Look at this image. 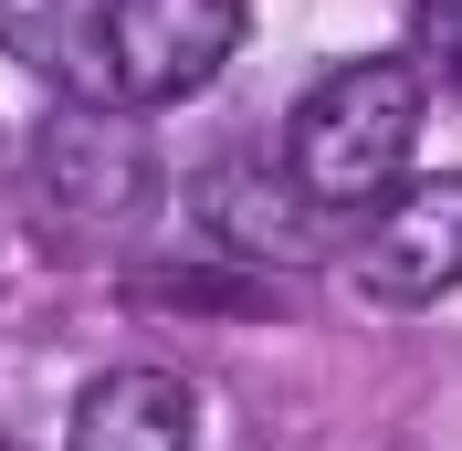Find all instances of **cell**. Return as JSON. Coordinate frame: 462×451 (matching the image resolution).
I'll use <instances>...</instances> for the list:
<instances>
[{"instance_id": "obj_1", "label": "cell", "mask_w": 462, "mask_h": 451, "mask_svg": "<svg viewBox=\"0 0 462 451\" xmlns=\"http://www.w3.org/2000/svg\"><path fill=\"white\" fill-rule=\"evenodd\" d=\"M420 147V63H337L284 126V169L326 210H368Z\"/></svg>"}, {"instance_id": "obj_2", "label": "cell", "mask_w": 462, "mask_h": 451, "mask_svg": "<svg viewBox=\"0 0 462 451\" xmlns=\"http://www.w3.org/2000/svg\"><path fill=\"white\" fill-rule=\"evenodd\" d=\"M242 0H106L95 11V74L106 106H179L242 53Z\"/></svg>"}, {"instance_id": "obj_3", "label": "cell", "mask_w": 462, "mask_h": 451, "mask_svg": "<svg viewBox=\"0 0 462 451\" xmlns=\"http://www.w3.org/2000/svg\"><path fill=\"white\" fill-rule=\"evenodd\" d=\"M137 210H147V147L137 137H116L106 115H53L32 137V242L85 253Z\"/></svg>"}, {"instance_id": "obj_4", "label": "cell", "mask_w": 462, "mask_h": 451, "mask_svg": "<svg viewBox=\"0 0 462 451\" xmlns=\"http://www.w3.org/2000/svg\"><path fill=\"white\" fill-rule=\"evenodd\" d=\"M346 283H357L368 305H441L462 283V169L410 179V189L368 221V242L346 253Z\"/></svg>"}, {"instance_id": "obj_5", "label": "cell", "mask_w": 462, "mask_h": 451, "mask_svg": "<svg viewBox=\"0 0 462 451\" xmlns=\"http://www.w3.org/2000/svg\"><path fill=\"white\" fill-rule=\"evenodd\" d=\"M63 451H189V389L158 367H116L74 399V441Z\"/></svg>"}, {"instance_id": "obj_6", "label": "cell", "mask_w": 462, "mask_h": 451, "mask_svg": "<svg viewBox=\"0 0 462 451\" xmlns=\"http://www.w3.org/2000/svg\"><path fill=\"white\" fill-rule=\"evenodd\" d=\"M0 42H11L22 63H53L63 85L85 95V63L74 53H95V11L85 0H0ZM95 85H106V74H95Z\"/></svg>"}, {"instance_id": "obj_7", "label": "cell", "mask_w": 462, "mask_h": 451, "mask_svg": "<svg viewBox=\"0 0 462 451\" xmlns=\"http://www.w3.org/2000/svg\"><path fill=\"white\" fill-rule=\"evenodd\" d=\"M410 53L462 95V0H410Z\"/></svg>"}, {"instance_id": "obj_8", "label": "cell", "mask_w": 462, "mask_h": 451, "mask_svg": "<svg viewBox=\"0 0 462 451\" xmlns=\"http://www.w3.org/2000/svg\"><path fill=\"white\" fill-rule=\"evenodd\" d=\"M0 451H11V441H0Z\"/></svg>"}]
</instances>
